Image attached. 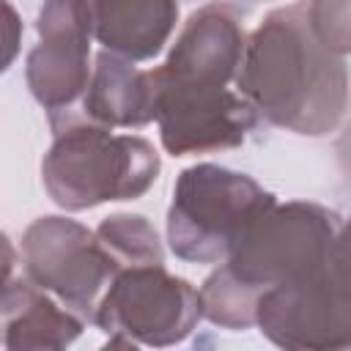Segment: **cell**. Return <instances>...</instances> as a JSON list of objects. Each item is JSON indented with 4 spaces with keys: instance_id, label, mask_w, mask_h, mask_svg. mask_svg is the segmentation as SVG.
<instances>
[{
    "instance_id": "obj_8",
    "label": "cell",
    "mask_w": 351,
    "mask_h": 351,
    "mask_svg": "<svg viewBox=\"0 0 351 351\" xmlns=\"http://www.w3.org/2000/svg\"><path fill=\"white\" fill-rule=\"evenodd\" d=\"M156 80V126L167 154H214L236 148L258 126L261 112L230 88Z\"/></svg>"
},
{
    "instance_id": "obj_4",
    "label": "cell",
    "mask_w": 351,
    "mask_h": 351,
    "mask_svg": "<svg viewBox=\"0 0 351 351\" xmlns=\"http://www.w3.org/2000/svg\"><path fill=\"white\" fill-rule=\"evenodd\" d=\"M203 318L200 291L165 269L145 263L121 269L107 285L93 324L110 337V346H176Z\"/></svg>"
},
{
    "instance_id": "obj_2",
    "label": "cell",
    "mask_w": 351,
    "mask_h": 351,
    "mask_svg": "<svg viewBox=\"0 0 351 351\" xmlns=\"http://www.w3.org/2000/svg\"><path fill=\"white\" fill-rule=\"evenodd\" d=\"M52 134L55 140L41 159V184L66 211L134 200L159 176V154L140 134H112V129L85 121L63 123Z\"/></svg>"
},
{
    "instance_id": "obj_6",
    "label": "cell",
    "mask_w": 351,
    "mask_h": 351,
    "mask_svg": "<svg viewBox=\"0 0 351 351\" xmlns=\"http://www.w3.org/2000/svg\"><path fill=\"white\" fill-rule=\"evenodd\" d=\"M19 252L25 277L85 321H93L115 277V266L99 244L96 230L69 217H38L22 233Z\"/></svg>"
},
{
    "instance_id": "obj_1",
    "label": "cell",
    "mask_w": 351,
    "mask_h": 351,
    "mask_svg": "<svg viewBox=\"0 0 351 351\" xmlns=\"http://www.w3.org/2000/svg\"><path fill=\"white\" fill-rule=\"evenodd\" d=\"M236 85L261 118L310 137L332 132L348 101L346 63L318 41L307 0L274 8L252 30Z\"/></svg>"
},
{
    "instance_id": "obj_9",
    "label": "cell",
    "mask_w": 351,
    "mask_h": 351,
    "mask_svg": "<svg viewBox=\"0 0 351 351\" xmlns=\"http://www.w3.org/2000/svg\"><path fill=\"white\" fill-rule=\"evenodd\" d=\"M36 27L38 44L25 60V80L47 115L60 118L80 104L93 74L88 3L44 0Z\"/></svg>"
},
{
    "instance_id": "obj_5",
    "label": "cell",
    "mask_w": 351,
    "mask_h": 351,
    "mask_svg": "<svg viewBox=\"0 0 351 351\" xmlns=\"http://www.w3.org/2000/svg\"><path fill=\"white\" fill-rule=\"evenodd\" d=\"M340 225V214L326 206L307 200L274 203L222 266L261 296L280 282L326 266Z\"/></svg>"
},
{
    "instance_id": "obj_18",
    "label": "cell",
    "mask_w": 351,
    "mask_h": 351,
    "mask_svg": "<svg viewBox=\"0 0 351 351\" xmlns=\"http://www.w3.org/2000/svg\"><path fill=\"white\" fill-rule=\"evenodd\" d=\"M5 14H8V25H11V30H16L19 27V22H16V14H14V8L5 3ZM14 49H16V38L14 36H8V55H5V69H8V63H11V58H14Z\"/></svg>"
},
{
    "instance_id": "obj_15",
    "label": "cell",
    "mask_w": 351,
    "mask_h": 351,
    "mask_svg": "<svg viewBox=\"0 0 351 351\" xmlns=\"http://www.w3.org/2000/svg\"><path fill=\"white\" fill-rule=\"evenodd\" d=\"M258 293L241 285L225 266H219L200 288L203 318L222 329H250L258 315Z\"/></svg>"
},
{
    "instance_id": "obj_12",
    "label": "cell",
    "mask_w": 351,
    "mask_h": 351,
    "mask_svg": "<svg viewBox=\"0 0 351 351\" xmlns=\"http://www.w3.org/2000/svg\"><path fill=\"white\" fill-rule=\"evenodd\" d=\"M3 348L8 351H47L71 346L82 329L85 318L69 310L63 302L47 296L30 277L3 280Z\"/></svg>"
},
{
    "instance_id": "obj_14",
    "label": "cell",
    "mask_w": 351,
    "mask_h": 351,
    "mask_svg": "<svg viewBox=\"0 0 351 351\" xmlns=\"http://www.w3.org/2000/svg\"><path fill=\"white\" fill-rule=\"evenodd\" d=\"M96 239L110 255L115 274L129 266H145V263H165L162 241L154 230V225L140 214H112L99 222Z\"/></svg>"
},
{
    "instance_id": "obj_3",
    "label": "cell",
    "mask_w": 351,
    "mask_h": 351,
    "mask_svg": "<svg viewBox=\"0 0 351 351\" xmlns=\"http://www.w3.org/2000/svg\"><path fill=\"white\" fill-rule=\"evenodd\" d=\"M277 203L252 176L200 162L181 170L167 208V244L186 263H225Z\"/></svg>"
},
{
    "instance_id": "obj_16",
    "label": "cell",
    "mask_w": 351,
    "mask_h": 351,
    "mask_svg": "<svg viewBox=\"0 0 351 351\" xmlns=\"http://www.w3.org/2000/svg\"><path fill=\"white\" fill-rule=\"evenodd\" d=\"M318 41L335 55L351 52V0H307Z\"/></svg>"
},
{
    "instance_id": "obj_13",
    "label": "cell",
    "mask_w": 351,
    "mask_h": 351,
    "mask_svg": "<svg viewBox=\"0 0 351 351\" xmlns=\"http://www.w3.org/2000/svg\"><path fill=\"white\" fill-rule=\"evenodd\" d=\"M93 38L126 60H151L178 22L176 0H85Z\"/></svg>"
},
{
    "instance_id": "obj_17",
    "label": "cell",
    "mask_w": 351,
    "mask_h": 351,
    "mask_svg": "<svg viewBox=\"0 0 351 351\" xmlns=\"http://www.w3.org/2000/svg\"><path fill=\"white\" fill-rule=\"evenodd\" d=\"M329 266L351 285V219H346L335 236L332 244V255H329Z\"/></svg>"
},
{
    "instance_id": "obj_7",
    "label": "cell",
    "mask_w": 351,
    "mask_h": 351,
    "mask_svg": "<svg viewBox=\"0 0 351 351\" xmlns=\"http://www.w3.org/2000/svg\"><path fill=\"white\" fill-rule=\"evenodd\" d=\"M255 324L280 348H351V285L326 263L263 291Z\"/></svg>"
},
{
    "instance_id": "obj_11",
    "label": "cell",
    "mask_w": 351,
    "mask_h": 351,
    "mask_svg": "<svg viewBox=\"0 0 351 351\" xmlns=\"http://www.w3.org/2000/svg\"><path fill=\"white\" fill-rule=\"evenodd\" d=\"M71 121H85L104 129H140L156 121V80L154 71H143L134 60L101 49L93 58V74L80 104L49 118V129Z\"/></svg>"
},
{
    "instance_id": "obj_10",
    "label": "cell",
    "mask_w": 351,
    "mask_h": 351,
    "mask_svg": "<svg viewBox=\"0 0 351 351\" xmlns=\"http://www.w3.org/2000/svg\"><path fill=\"white\" fill-rule=\"evenodd\" d=\"M244 49L247 36L239 14L230 5L211 3L186 19L167 60L154 71L167 82L228 88L236 82Z\"/></svg>"
}]
</instances>
